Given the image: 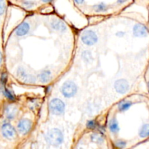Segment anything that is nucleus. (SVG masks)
Masks as SVG:
<instances>
[{
    "instance_id": "nucleus-1",
    "label": "nucleus",
    "mask_w": 149,
    "mask_h": 149,
    "mask_svg": "<svg viewBox=\"0 0 149 149\" xmlns=\"http://www.w3.org/2000/svg\"><path fill=\"white\" fill-rule=\"evenodd\" d=\"M149 29L138 13L124 12L99 19L78 31L70 69L46 90L65 103L70 119L85 130L102 125L107 109L135 92Z\"/></svg>"
},
{
    "instance_id": "nucleus-2",
    "label": "nucleus",
    "mask_w": 149,
    "mask_h": 149,
    "mask_svg": "<svg viewBox=\"0 0 149 149\" xmlns=\"http://www.w3.org/2000/svg\"><path fill=\"white\" fill-rule=\"evenodd\" d=\"M77 35L78 30L56 12L29 13L13 32L18 49L13 77L25 87H52L72 65Z\"/></svg>"
},
{
    "instance_id": "nucleus-3",
    "label": "nucleus",
    "mask_w": 149,
    "mask_h": 149,
    "mask_svg": "<svg viewBox=\"0 0 149 149\" xmlns=\"http://www.w3.org/2000/svg\"><path fill=\"white\" fill-rule=\"evenodd\" d=\"M111 148H138L149 138V100L136 91L113 103L103 118Z\"/></svg>"
},
{
    "instance_id": "nucleus-4",
    "label": "nucleus",
    "mask_w": 149,
    "mask_h": 149,
    "mask_svg": "<svg viewBox=\"0 0 149 149\" xmlns=\"http://www.w3.org/2000/svg\"><path fill=\"white\" fill-rule=\"evenodd\" d=\"M73 148H111V147L102 127L95 126L86 129Z\"/></svg>"
},
{
    "instance_id": "nucleus-5",
    "label": "nucleus",
    "mask_w": 149,
    "mask_h": 149,
    "mask_svg": "<svg viewBox=\"0 0 149 149\" xmlns=\"http://www.w3.org/2000/svg\"><path fill=\"white\" fill-rule=\"evenodd\" d=\"M1 132L2 136L8 141H15L19 138L16 128L9 120H4L1 125Z\"/></svg>"
},
{
    "instance_id": "nucleus-6",
    "label": "nucleus",
    "mask_w": 149,
    "mask_h": 149,
    "mask_svg": "<svg viewBox=\"0 0 149 149\" xmlns=\"http://www.w3.org/2000/svg\"><path fill=\"white\" fill-rule=\"evenodd\" d=\"M18 106L15 103H10L4 107V115L7 120L11 121L15 119L19 114Z\"/></svg>"
},
{
    "instance_id": "nucleus-7",
    "label": "nucleus",
    "mask_w": 149,
    "mask_h": 149,
    "mask_svg": "<svg viewBox=\"0 0 149 149\" xmlns=\"http://www.w3.org/2000/svg\"><path fill=\"white\" fill-rule=\"evenodd\" d=\"M7 10V4L5 0H0V16L5 14Z\"/></svg>"
},
{
    "instance_id": "nucleus-8",
    "label": "nucleus",
    "mask_w": 149,
    "mask_h": 149,
    "mask_svg": "<svg viewBox=\"0 0 149 149\" xmlns=\"http://www.w3.org/2000/svg\"><path fill=\"white\" fill-rule=\"evenodd\" d=\"M2 61H3V55H2V52L0 51V65H1V63H2Z\"/></svg>"
}]
</instances>
